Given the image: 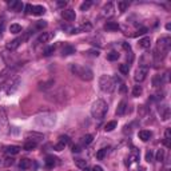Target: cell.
<instances>
[{
    "label": "cell",
    "mask_w": 171,
    "mask_h": 171,
    "mask_svg": "<svg viewBox=\"0 0 171 171\" xmlns=\"http://www.w3.org/2000/svg\"><path fill=\"white\" fill-rule=\"evenodd\" d=\"M71 72L78 76L79 79L84 80V82H91V80L94 79V72H92V70L86 66L71 64Z\"/></svg>",
    "instance_id": "1"
},
{
    "label": "cell",
    "mask_w": 171,
    "mask_h": 171,
    "mask_svg": "<svg viewBox=\"0 0 171 171\" xmlns=\"http://www.w3.org/2000/svg\"><path fill=\"white\" fill-rule=\"evenodd\" d=\"M107 111H108V106L103 99H98V100H95L92 103L91 115L95 118V119H98V121H102V119L106 116Z\"/></svg>",
    "instance_id": "2"
},
{
    "label": "cell",
    "mask_w": 171,
    "mask_h": 171,
    "mask_svg": "<svg viewBox=\"0 0 171 171\" xmlns=\"http://www.w3.org/2000/svg\"><path fill=\"white\" fill-rule=\"evenodd\" d=\"M20 83H22V80H20L19 76H12V78H10V79L4 83L3 92L6 94V95H8V96L13 95V94H15V92L19 90Z\"/></svg>",
    "instance_id": "3"
},
{
    "label": "cell",
    "mask_w": 171,
    "mask_h": 171,
    "mask_svg": "<svg viewBox=\"0 0 171 171\" xmlns=\"http://www.w3.org/2000/svg\"><path fill=\"white\" fill-rule=\"evenodd\" d=\"M35 123L38 126H43V127H52L56 123V115L52 114V112H44V114L36 116Z\"/></svg>",
    "instance_id": "4"
},
{
    "label": "cell",
    "mask_w": 171,
    "mask_h": 171,
    "mask_svg": "<svg viewBox=\"0 0 171 171\" xmlns=\"http://www.w3.org/2000/svg\"><path fill=\"white\" fill-rule=\"evenodd\" d=\"M99 87L103 92H107V94H111L114 92L115 90V82L114 79L108 75H102L99 78Z\"/></svg>",
    "instance_id": "5"
},
{
    "label": "cell",
    "mask_w": 171,
    "mask_h": 171,
    "mask_svg": "<svg viewBox=\"0 0 171 171\" xmlns=\"http://www.w3.org/2000/svg\"><path fill=\"white\" fill-rule=\"evenodd\" d=\"M170 46H171V38H170V36H163V38L158 39L155 51L166 56V54H167L168 50H170Z\"/></svg>",
    "instance_id": "6"
},
{
    "label": "cell",
    "mask_w": 171,
    "mask_h": 171,
    "mask_svg": "<svg viewBox=\"0 0 171 171\" xmlns=\"http://www.w3.org/2000/svg\"><path fill=\"white\" fill-rule=\"evenodd\" d=\"M147 74H149V67H147V66H140L139 68H138V70L135 71L134 79H135V82L142 83L143 80H146Z\"/></svg>",
    "instance_id": "7"
},
{
    "label": "cell",
    "mask_w": 171,
    "mask_h": 171,
    "mask_svg": "<svg viewBox=\"0 0 171 171\" xmlns=\"http://www.w3.org/2000/svg\"><path fill=\"white\" fill-rule=\"evenodd\" d=\"M55 36L54 32H43L40 36H39L38 39H36V44H43V43H47V41H50L51 39Z\"/></svg>",
    "instance_id": "8"
},
{
    "label": "cell",
    "mask_w": 171,
    "mask_h": 171,
    "mask_svg": "<svg viewBox=\"0 0 171 171\" xmlns=\"http://www.w3.org/2000/svg\"><path fill=\"white\" fill-rule=\"evenodd\" d=\"M62 18L67 22H74L76 19V13L74 10H63L62 11Z\"/></svg>",
    "instance_id": "9"
},
{
    "label": "cell",
    "mask_w": 171,
    "mask_h": 171,
    "mask_svg": "<svg viewBox=\"0 0 171 171\" xmlns=\"http://www.w3.org/2000/svg\"><path fill=\"white\" fill-rule=\"evenodd\" d=\"M8 6H10V8L13 12H20L23 10V3L22 1H18V0H13V1L8 3Z\"/></svg>",
    "instance_id": "10"
},
{
    "label": "cell",
    "mask_w": 171,
    "mask_h": 171,
    "mask_svg": "<svg viewBox=\"0 0 171 171\" xmlns=\"http://www.w3.org/2000/svg\"><path fill=\"white\" fill-rule=\"evenodd\" d=\"M127 110H128V106H127V103L124 100H122L121 103H119V106H118V108H116V115L122 116V115H124L127 112Z\"/></svg>",
    "instance_id": "11"
},
{
    "label": "cell",
    "mask_w": 171,
    "mask_h": 171,
    "mask_svg": "<svg viewBox=\"0 0 171 171\" xmlns=\"http://www.w3.org/2000/svg\"><path fill=\"white\" fill-rule=\"evenodd\" d=\"M159 114H160V118L163 121H168L170 119V108H168V106H163L162 108H159Z\"/></svg>",
    "instance_id": "12"
},
{
    "label": "cell",
    "mask_w": 171,
    "mask_h": 171,
    "mask_svg": "<svg viewBox=\"0 0 171 171\" xmlns=\"http://www.w3.org/2000/svg\"><path fill=\"white\" fill-rule=\"evenodd\" d=\"M0 123L3 124L4 127L8 126V118H7V112H6V108L0 106Z\"/></svg>",
    "instance_id": "13"
},
{
    "label": "cell",
    "mask_w": 171,
    "mask_h": 171,
    "mask_svg": "<svg viewBox=\"0 0 171 171\" xmlns=\"http://www.w3.org/2000/svg\"><path fill=\"white\" fill-rule=\"evenodd\" d=\"M103 15L107 16V18L114 15V6H112V3H107L103 7Z\"/></svg>",
    "instance_id": "14"
},
{
    "label": "cell",
    "mask_w": 171,
    "mask_h": 171,
    "mask_svg": "<svg viewBox=\"0 0 171 171\" xmlns=\"http://www.w3.org/2000/svg\"><path fill=\"white\" fill-rule=\"evenodd\" d=\"M46 13V8L43 6H32V15L41 16Z\"/></svg>",
    "instance_id": "15"
},
{
    "label": "cell",
    "mask_w": 171,
    "mask_h": 171,
    "mask_svg": "<svg viewBox=\"0 0 171 171\" xmlns=\"http://www.w3.org/2000/svg\"><path fill=\"white\" fill-rule=\"evenodd\" d=\"M72 54H75V48L71 44H64L63 50H62V55L63 56H68V55H72Z\"/></svg>",
    "instance_id": "16"
},
{
    "label": "cell",
    "mask_w": 171,
    "mask_h": 171,
    "mask_svg": "<svg viewBox=\"0 0 171 171\" xmlns=\"http://www.w3.org/2000/svg\"><path fill=\"white\" fill-rule=\"evenodd\" d=\"M163 144H165L167 149H170V147H171V130H170V128H166L165 139H163Z\"/></svg>",
    "instance_id": "17"
},
{
    "label": "cell",
    "mask_w": 171,
    "mask_h": 171,
    "mask_svg": "<svg viewBox=\"0 0 171 171\" xmlns=\"http://www.w3.org/2000/svg\"><path fill=\"white\" fill-rule=\"evenodd\" d=\"M104 29L106 31H118L119 29V24L116 22H107L104 24Z\"/></svg>",
    "instance_id": "18"
},
{
    "label": "cell",
    "mask_w": 171,
    "mask_h": 171,
    "mask_svg": "<svg viewBox=\"0 0 171 171\" xmlns=\"http://www.w3.org/2000/svg\"><path fill=\"white\" fill-rule=\"evenodd\" d=\"M150 46H151V39H150L149 36H144V38L139 39V47H142V48H150Z\"/></svg>",
    "instance_id": "19"
},
{
    "label": "cell",
    "mask_w": 171,
    "mask_h": 171,
    "mask_svg": "<svg viewBox=\"0 0 171 171\" xmlns=\"http://www.w3.org/2000/svg\"><path fill=\"white\" fill-rule=\"evenodd\" d=\"M152 136L151 131H147V130H142L139 131V138L143 140V142H147V140H150V138Z\"/></svg>",
    "instance_id": "20"
},
{
    "label": "cell",
    "mask_w": 171,
    "mask_h": 171,
    "mask_svg": "<svg viewBox=\"0 0 171 171\" xmlns=\"http://www.w3.org/2000/svg\"><path fill=\"white\" fill-rule=\"evenodd\" d=\"M38 147V142H34V140H29V142H25L23 150H27V151H31V150L36 149Z\"/></svg>",
    "instance_id": "21"
},
{
    "label": "cell",
    "mask_w": 171,
    "mask_h": 171,
    "mask_svg": "<svg viewBox=\"0 0 171 171\" xmlns=\"http://www.w3.org/2000/svg\"><path fill=\"white\" fill-rule=\"evenodd\" d=\"M56 160H57V159L55 158V156H52V155H48L47 158H46V166H47L48 168L54 167V166L56 165Z\"/></svg>",
    "instance_id": "22"
},
{
    "label": "cell",
    "mask_w": 171,
    "mask_h": 171,
    "mask_svg": "<svg viewBox=\"0 0 171 171\" xmlns=\"http://www.w3.org/2000/svg\"><path fill=\"white\" fill-rule=\"evenodd\" d=\"M20 147L19 146H8L6 149V151H7V154H10V155H16V154H19V151H20Z\"/></svg>",
    "instance_id": "23"
},
{
    "label": "cell",
    "mask_w": 171,
    "mask_h": 171,
    "mask_svg": "<svg viewBox=\"0 0 171 171\" xmlns=\"http://www.w3.org/2000/svg\"><path fill=\"white\" fill-rule=\"evenodd\" d=\"M91 28H92V25H91V23H88V22H86V23H83L82 25H80L79 28H76L78 29V34L79 32H86V31H91Z\"/></svg>",
    "instance_id": "24"
},
{
    "label": "cell",
    "mask_w": 171,
    "mask_h": 171,
    "mask_svg": "<svg viewBox=\"0 0 171 171\" xmlns=\"http://www.w3.org/2000/svg\"><path fill=\"white\" fill-rule=\"evenodd\" d=\"M19 167H20V170H27V168H29L31 167V160L29 159H22L20 160V163H19Z\"/></svg>",
    "instance_id": "25"
},
{
    "label": "cell",
    "mask_w": 171,
    "mask_h": 171,
    "mask_svg": "<svg viewBox=\"0 0 171 171\" xmlns=\"http://www.w3.org/2000/svg\"><path fill=\"white\" fill-rule=\"evenodd\" d=\"M162 83H163V75H155L152 78V86L159 87V86H162Z\"/></svg>",
    "instance_id": "26"
},
{
    "label": "cell",
    "mask_w": 171,
    "mask_h": 171,
    "mask_svg": "<svg viewBox=\"0 0 171 171\" xmlns=\"http://www.w3.org/2000/svg\"><path fill=\"white\" fill-rule=\"evenodd\" d=\"M116 126H118L116 121H111V122H108V123L104 126V131H107V132H110V131L115 130V128H116Z\"/></svg>",
    "instance_id": "27"
},
{
    "label": "cell",
    "mask_w": 171,
    "mask_h": 171,
    "mask_svg": "<svg viewBox=\"0 0 171 171\" xmlns=\"http://www.w3.org/2000/svg\"><path fill=\"white\" fill-rule=\"evenodd\" d=\"M75 165L78 166L79 168H83V170H86L87 168V160H84V159H80V158H78V159H75Z\"/></svg>",
    "instance_id": "28"
},
{
    "label": "cell",
    "mask_w": 171,
    "mask_h": 171,
    "mask_svg": "<svg viewBox=\"0 0 171 171\" xmlns=\"http://www.w3.org/2000/svg\"><path fill=\"white\" fill-rule=\"evenodd\" d=\"M119 56H121V55L118 54L116 51H111L110 54H107V59L110 62H114V60H118V59H119Z\"/></svg>",
    "instance_id": "29"
},
{
    "label": "cell",
    "mask_w": 171,
    "mask_h": 171,
    "mask_svg": "<svg viewBox=\"0 0 171 171\" xmlns=\"http://www.w3.org/2000/svg\"><path fill=\"white\" fill-rule=\"evenodd\" d=\"M128 6H130L128 1H118V8H119L121 12H124V11L128 8Z\"/></svg>",
    "instance_id": "30"
},
{
    "label": "cell",
    "mask_w": 171,
    "mask_h": 171,
    "mask_svg": "<svg viewBox=\"0 0 171 171\" xmlns=\"http://www.w3.org/2000/svg\"><path fill=\"white\" fill-rule=\"evenodd\" d=\"M10 31L12 32V34H19V32H22V25L20 24H11Z\"/></svg>",
    "instance_id": "31"
},
{
    "label": "cell",
    "mask_w": 171,
    "mask_h": 171,
    "mask_svg": "<svg viewBox=\"0 0 171 171\" xmlns=\"http://www.w3.org/2000/svg\"><path fill=\"white\" fill-rule=\"evenodd\" d=\"M92 139H94V136L92 135H90V134H87V135H84L82 138V142H83V144H86V146H88L90 143L92 142Z\"/></svg>",
    "instance_id": "32"
},
{
    "label": "cell",
    "mask_w": 171,
    "mask_h": 171,
    "mask_svg": "<svg viewBox=\"0 0 171 171\" xmlns=\"http://www.w3.org/2000/svg\"><path fill=\"white\" fill-rule=\"evenodd\" d=\"M119 71H121L123 75H128V71H130V66H128L127 63L121 64V67H119Z\"/></svg>",
    "instance_id": "33"
},
{
    "label": "cell",
    "mask_w": 171,
    "mask_h": 171,
    "mask_svg": "<svg viewBox=\"0 0 171 171\" xmlns=\"http://www.w3.org/2000/svg\"><path fill=\"white\" fill-rule=\"evenodd\" d=\"M107 152H108V149H100L98 152H96V158H98V159H103L106 155H107Z\"/></svg>",
    "instance_id": "34"
},
{
    "label": "cell",
    "mask_w": 171,
    "mask_h": 171,
    "mask_svg": "<svg viewBox=\"0 0 171 171\" xmlns=\"http://www.w3.org/2000/svg\"><path fill=\"white\" fill-rule=\"evenodd\" d=\"M142 92H143V88L140 87V86H135L132 88V95L134 96H140L142 95Z\"/></svg>",
    "instance_id": "35"
},
{
    "label": "cell",
    "mask_w": 171,
    "mask_h": 171,
    "mask_svg": "<svg viewBox=\"0 0 171 171\" xmlns=\"http://www.w3.org/2000/svg\"><path fill=\"white\" fill-rule=\"evenodd\" d=\"M59 142H60L62 144H64V146H67V144L70 143V136L68 135H60L59 136Z\"/></svg>",
    "instance_id": "36"
},
{
    "label": "cell",
    "mask_w": 171,
    "mask_h": 171,
    "mask_svg": "<svg viewBox=\"0 0 171 171\" xmlns=\"http://www.w3.org/2000/svg\"><path fill=\"white\" fill-rule=\"evenodd\" d=\"M155 158L158 162H163V159H165V150H158Z\"/></svg>",
    "instance_id": "37"
},
{
    "label": "cell",
    "mask_w": 171,
    "mask_h": 171,
    "mask_svg": "<svg viewBox=\"0 0 171 171\" xmlns=\"http://www.w3.org/2000/svg\"><path fill=\"white\" fill-rule=\"evenodd\" d=\"M92 6V1H84V3L80 4V11H87L90 10V7Z\"/></svg>",
    "instance_id": "38"
},
{
    "label": "cell",
    "mask_w": 171,
    "mask_h": 171,
    "mask_svg": "<svg viewBox=\"0 0 171 171\" xmlns=\"http://www.w3.org/2000/svg\"><path fill=\"white\" fill-rule=\"evenodd\" d=\"M47 27V22H44V20H41V22H38L36 23V25L34 27L35 29H43Z\"/></svg>",
    "instance_id": "39"
},
{
    "label": "cell",
    "mask_w": 171,
    "mask_h": 171,
    "mask_svg": "<svg viewBox=\"0 0 171 171\" xmlns=\"http://www.w3.org/2000/svg\"><path fill=\"white\" fill-rule=\"evenodd\" d=\"M48 84H52V86H54V80H50L48 83H40V84H39V88H40V90L50 88V86H48Z\"/></svg>",
    "instance_id": "40"
},
{
    "label": "cell",
    "mask_w": 171,
    "mask_h": 171,
    "mask_svg": "<svg viewBox=\"0 0 171 171\" xmlns=\"http://www.w3.org/2000/svg\"><path fill=\"white\" fill-rule=\"evenodd\" d=\"M54 51H55V46H51V47L46 48V51H44V55H46V56H50L51 54H54Z\"/></svg>",
    "instance_id": "41"
},
{
    "label": "cell",
    "mask_w": 171,
    "mask_h": 171,
    "mask_svg": "<svg viewBox=\"0 0 171 171\" xmlns=\"http://www.w3.org/2000/svg\"><path fill=\"white\" fill-rule=\"evenodd\" d=\"M146 32H147V28H146V27H142V28H140V29H138V32H136V34H135V35H134V36L144 35V34H146Z\"/></svg>",
    "instance_id": "42"
},
{
    "label": "cell",
    "mask_w": 171,
    "mask_h": 171,
    "mask_svg": "<svg viewBox=\"0 0 171 171\" xmlns=\"http://www.w3.org/2000/svg\"><path fill=\"white\" fill-rule=\"evenodd\" d=\"M152 156H154L152 155V151L151 150H149V151L146 152V160L147 162H152Z\"/></svg>",
    "instance_id": "43"
},
{
    "label": "cell",
    "mask_w": 171,
    "mask_h": 171,
    "mask_svg": "<svg viewBox=\"0 0 171 171\" xmlns=\"http://www.w3.org/2000/svg\"><path fill=\"white\" fill-rule=\"evenodd\" d=\"M13 165V158H7L6 162H4V166L8 167V166H12Z\"/></svg>",
    "instance_id": "44"
},
{
    "label": "cell",
    "mask_w": 171,
    "mask_h": 171,
    "mask_svg": "<svg viewBox=\"0 0 171 171\" xmlns=\"http://www.w3.org/2000/svg\"><path fill=\"white\" fill-rule=\"evenodd\" d=\"M64 147H66V146H64V144H62V143L59 142L56 146H55V150H56V151H62V150H64Z\"/></svg>",
    "instance_id": "45"
},
{
    "label": "cell",
    "mask_w": 171,
    "mask_h": 171,
    "mask_svg": "<svg viewBox=\"0 0 171 171\" xmlns=\"http://www.w3.org/2000/svg\"><path fill=\"white\" fill-rule=\"evenodd\" d=\"M80 149H82V147H80L79 144H75V146L72 147V152H76V154H78V152H80V151H82Z\"/></svg>",
    "instance_id": "46"
},
{
    "label": "cell",
    "mask_w": 171,
    "mask_h": 171,
    "mask_svg": "<svg viewBox=\"0 0 171 171\" xmlns=\"http://www.w3.org/2000/svg\"><path fill=\"white\" fill-rule=\"evenodd\" d=\"M4 27H6V22H4V20H0V35L3 34Z\"/></svg>",
    "instance_id": "47"
},
{
    "label": "cell",
    "mask_w": 171,
    "mask_h": 171,
    "mask_svg": "<svg viewBox=\"0 0 171 171\" xmlns=\"http://www.w3.org/2000/svg\"><path fill=\"white\" fill-rule=\"evenodd\" d=\"M25 13H32V6L31 4H25Z\"/></svg>",
    "instance_id": "48"
},
{
    "label": "cell",
    "mask_w": 171,
    "mask_h": 171,
    "mask_svg": "<svg viewBox=\"0 0 171 171\" xmlns=\"http://www.w3.org/2000/svg\"><path fill=\"white\" fill-rule=\"evenodd\" d=\"M123 48L126 51H128V52H131V47H130V44H127V43H123Z\"/></svg>",
    "instance_id": "49"
},
{
    "label": "cell",
    "mask_w": 171,
    "mask_h": 171,
    "mask_svg": "<svg viewBox=\"0 0 171 171\" xmlns=\"http://www.w3.org/2000/svg\"><path fill=\"white\" fill-rule=\"evenodd\" d=\"M88 54H91L92 56H99V51H88Z\"/></svg>",
    "instance_id": "50"
},
{
    "label": "cell",
    "mask_w": 171,
    "mask_h": 171,
    "mask_svg": "<svg viewBox=\"0 0 171 171\" xmlns=\"http://www.w3.org/2000/svg\"><path fill=\"white\" fill-rule=\"evenodd\" d=\"M57 7H66L67 6V1H57Z\"/></svg>",
    "instance_id": "51"
},
{
    "label": "cell",
    "mask_w": 171,
    "mask_h": 171,
    "mask_svg": "<svg viewBox=\"0 0 171 171\" xmlns=\"http://www.w3.org/2000/svg\"><path fill=\"white\" fill-rule=\"evenodd\" d=\"M119 91H121L122 94H124V92H126V86H124V84H121V88H119Z\"/></svg>",
    "instance_id": "52"
},
{
    "label": "cell",
    "mask_w": 171,
    "mask_h": 171,
    "mask_svg": "<svg viewBox=\"0 0 171 171\" xmlns=\"http://www.w3.org/2000/svg\"><path fill=\"white\" fill-rule=\"evenodd\" d=\"M92 171H103V168H102L100 166H95V167L92 168Z\"/></svg>",
    "instance_id": "53"
},
{
    "label": "cell",
    "mask_w": 171,
    "mask_h": 171,
    "mask_svg": "<svg viewBox=\"0 0 171 171\" xmlns=\"http://www.w3.org/2000/svg\"><path fill=\"white\" fill-rule=\"evenodd\" d=\"M166 29H168V31H170V29H171V24H167V25H166Z\"/></svg>",
    "instance_id": "54"
},
{
    "label": "cell",
    "mask_w": 171,
    "mask_h": 171,
    "mask_svg": "<svg viewBox=\"0 0 171 171\" xmlns=\"http://www.w3.org/2000/svg\"><path fill=\"white\" fill-rule=\"evenodd\" d=\"M140 171H144V170H140Z\"/></svg>",
    "instance_id": "55"
}]
</instances>
